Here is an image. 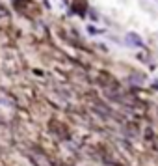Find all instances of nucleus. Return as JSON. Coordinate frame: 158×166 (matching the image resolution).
Listing matches in <instances>:
<instances>
[{
	"instance_id": "obj_1",
	"label": "nucleus",
	"mask_w": 158,
	"mask_h": 166,
	"mask_svg": "<svg viewBox=\"0 0 158 166\" xmlns=\"http://www.w3.org/2000/svg\"><path fill=\"white\" fill-rule=\"evenodd\" d=\"M126 39H129L130 43H134V45H140V47H143V41H141V39L138 37L136 34H129V37H126Z\"/></svg>"
}]
</instances>
